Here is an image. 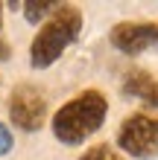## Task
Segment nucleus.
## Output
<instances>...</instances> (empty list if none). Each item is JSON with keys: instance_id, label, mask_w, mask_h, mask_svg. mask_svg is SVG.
I'll return each mask as SVG.
<instances>
[{"instance_id": "1", "label": "nucleus", "mask_w": 158, "mask_h": 160, "mask_svg": "<svg viewBox=\"0 0 158 160\" xmlns=\"http://www.w3.org/2000/svg\"><path fill=\"white\" fill-rule=\"evenodd\" d=\"M106 114H108V99L103 93L94 88L82 90L79 96L64 102L53 114V137L64 146H79L103 128Z\"/></svg>"}, {"instance_id": "2", "label": "nucleus", "mask_w": 158, "mask_h": 160, "mask_svg": "<svg viewBox=\"0 0 158 160\" xmlns=\"http://www.w3.org/2000/svg\"><path fill=\"white\" fill-rule=\"evenodd\" d=\"M82 32V12L70 3H59V9L47 18L30 47V61L35 70H47L62 58V52L79 38Z\"/></svg>"}, {"instance_id": "3", "label": "nucleus", "mask_w": 158, "mask_h": 160, "mask_svg": "<svg viewBox=\"0 0 158 160\" xmlns=\"http://www.w3.org/2000/svg\"><path fill=\"white\" fill-rule=\"evenodd\" d=\"M117 146L123 148L129 157L150 160L158 154V119L146 114H132L123 119L117 131Z\"/></svg>"}, {"instance_id": "4", "label": "nucleus", "mask_w": 158, "mask_h": 160, "mask_svg": "<svg viewBox=\"0 0 158 160\" xmlns=\"http://www.w3.org/2000/svg\"><path fill=\"white\" fill-rule=\"evenodd\" d=\"M9 119L21 131H38L47 122V99L32 84H18L9 96Z\"/></svg>"}, {"instance_id": "5", "label": "nucleus", "mask_w": 158, "mask_h": 160, "mask_svg": "<svg viewBox=\"0 0 158 160\" xmlns=\"http://www.w3.org/2000/svg\"><path fill=\"white\" fill-rule=\"evenodd\" d=\"M108 38L114 50L126 55H141L146 50H158V23H117Z\"/></svg>"}, {"instance_id": "6", "label": "nucleus", "mask_w": 158, "mask_h": 160, "mask_svg": "<svg viewBox=\"0 0 158 160\" xmlns=\"http://www.w3.org/2000/svg\"><path fill=\"white\" fill-rule=\"evenodd\" d=\"M123 93L132 99H141L144 105L158 108V79L141 67H132L123 79Z\"/></svg>"}, {"instance_id": "7", "label": "nucleus", "mask_w": 158, "mask_h": 160, "mask_svg": "<svg viewBox=\"0 0 158 160\" xmlns=\"http://www.w3.org/2000/svg\"><path fill=\"white\" fill-rule=\"evenodd\" d=\"M56 3H44V0H30V3H24V15H26V21L30 23H41V21H47V18L56 12Z\"/></svg>"}, {"instance_id": "8", "label": "nucleus", "mask_w": 158, "mask_h": 160, "mask_svg": "<svg viewBox=\"0 0 158 160\" xmlns=\"http://www.w3.org/2000/svg\"><path fill=\"white\" fill-rule=\"evenodd\" d=\"M79 160H123V157H120L117 152H114V148H111V146H94V148H88V152L85 154H82Z\"/></svg>"}, {"instance_id": "9", "label": "nucleus", "mask_w": 158, "mask_h": 160, "mask_svg": "<svg viewBox=\"0 0 158 160\" xmlns=\"http://www.w3.org/2000/svg\"><path fill=\"white\" fill-rule=\"evenodd\" d=\"M12 146H15V137H12V131H9L3 122H0V157L12 152Z\"/></svg>"}, {"instance_id": "10", "label": "nucleus", "mask_w": 158, "mask_h": 160, "mask_svg": "<svg viewBox=\"0 0 158 160\" xmlns=\"http://www.w3.org/2000/svg\"><path fill=\"white\" fill-rule=\"evenodd\" d=\"M9 55H12V50H9V44H6V41H0V61H6Z\"/></svg>"}, {"instance_id": "11", "label": "nucleus", "mask_w": 158, "mask_h": 160, "mask_svg": "<svg viewBox=\"0 0 158 160\" xmlns=\"http://www.w3.org/2000/svg\"><path fill=\"white\" fill-rule=\"evenodd\" d=\"M0 26H3V6H0Z\"/></svg>"}]
</instances>
